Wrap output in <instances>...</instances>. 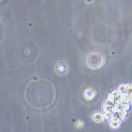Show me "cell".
Here are the masks:
<instances>
[{
    "label": "cell",
    "mask_w": 132,
    "mask_h": 132,
    "mask_svg": "<svg viewBox=\"0 0 132 132\" xmlns=\"http://www.w3.org/2000/svg\"><path fill=\"white\" fill-rule=\"evenodd\" d=\"M86 63L90 68L98 69L104 64V58L98 53L93 52L89 54L87 56Z\"/></svg>",
    "instance_id": "cell-1"
},
{
    "label": "cell",
    "mask_w": 132,
    "mask_h": 132,
    "mask_svg": "<svg viewBox=\"0 0 132 132\" xmlns=\"http://www.w3.org/2000/svg\"><path fill=\"white\" fill-rule=\"evenodd\" d=\"M55 72L58 75H65L69 70L68 65L64 61H58L55 65Z\"/></svg>",
    "instance_id": "cell-2"
},
{
    "label": "cell",
    "mask_w": 132,
    "mask_h": 132,
    "mask_svg": "<svg viewBox=\"0 0 132 132\" xmlns=\"http://www.w3.org/2000/svg\"><path fill=\"white\" fill-rule=\"evenodd\" d=\"M95 94V92L94 90L92 88H89L85 91L84 95L87 100H91L94 97Z\"/></svg>",
    "instance_id": "cell-3"
},
{
    "label": "cell",
    "mask_w": 132,
    "mask_h": 132,
    "mask_svg": "<svg viewBox=\"0 0 132 132\" xmlns=\"http://www.w3.org/2000/svg\"><path fill=\"white\" fill-rule=\"evenodd\" d=\"M120 120L117 117L113 115L111 116V118L110 120V126L113 129H117L119 128L120 125Z\"/></svg>",
    "instance_id": "cell-4"
},
{
    "label": "cell",
    "mask_w": 132,
    "mask_h": 132,
    "mask_svg": "<svg viewBox=\"0 0 132 132\" xmlns=\"http://www.w3.org/2000/svg\"><path fill=\"white\" fill-rule=\"evenodd\" d=\"M93 117L94 120L96 122H101L104 120V116L101 114L100 113H94L93 115Z\"/></svg>",
    "instance_id": "cell-5"
},
{
    "label": "cell",
    "mask_w": 132,
    "mask_h": 132,
    "mask_svg": "<svg viewBox=\"0 0 132 132\" xmlns=\"http://www.w3.org/2000/svg\"><path fill=\"white\" fill-rule=\"evenodd\" d=\"M127 85H122L119 86L118 89L119 91L121 94H124L126 93V89H127Z\"/></svg>",
    "instance_id": "cell-6"
},
{
    "label": "cell",
    "mask_w": 132,
    "mask_h": 132,
    "mask_svg": "<svg viewBox=\"0 0 132 132\" xmlns=\"http://www.w3.org/2000/svg\"><path fill=\"white\" fill-rule=\"evenodd\" d=\"M84 122L81 120H78L75 124V126H76V127L77 128H79V129H80V128H83V127L84 126Z\"/></svg>",
    "instance_id": "cell-7"
},
{
    "label": "cell",
    "mask_w": 132,
    "mask_h": 132,
    "mask_svg": "<svg viewBox=\"0 0 132 132\" xmlns=\"http://www.w3.org/2000/svg\"><path fill=\"white\" fill-rule=\"evenodd\" d=\"M126 93L132 95V84H128L127 86Z\"/></svg>",
    "instance_id": "cell-8"
},
{
    "label": "cell",
    "mask_w": 132,
    "mask_h": 132,
    "mask_svg": "<svg viewBox=\"0 0 132 132\" xmlns=\"http://www.w3.org/2000/svg\"><path fill=\"white\" fill-rule=\"evenodd\" d=\"M131 103H132V102H131Z\"/></svg>",
    "instance_id": "cell-9"
}]
</instances>
